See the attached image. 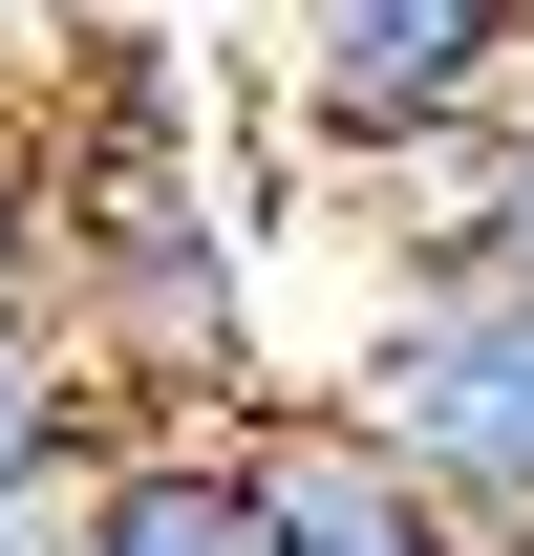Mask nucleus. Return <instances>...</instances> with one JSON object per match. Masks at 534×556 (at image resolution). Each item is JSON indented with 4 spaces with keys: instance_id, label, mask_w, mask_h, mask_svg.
<instances>
[{
    "instance_id": "obj_4",
    "label": "nucleus",
    "mask_w": 534,
    "mask_h": 556,
    "mask_svg": "<svg viewBox=\"0 0 534 556\" xmlns=\"http://www.w3.org/2000/svg\"><path fill=\"white\" fill-rule=\"evenodd\" d=\"M257 471H278V535L300 556H492L385 428H342V407H257Z\"/></svg>"
},
{
    "instance_id": "obj_1",
    "label": "nucleus",
    "mask_w": 534,
    "mask_h": 556,
    "mask_svg": "<svg viewBox=\"0 0 534 556\" xmlns=\"http://www.w3.org/2000/svg\"><path fill=\"white\" fill-rule=\"evenodd\" d=\"M257 65L342 172H449L534 129V0H278Z\"/></svg>"
},
{
    "instance_id": "obj_7",
    "label": "nucleus",
    "mask_w": 534,
    "mask_h": 556,
    "mask_svg": "<svg viewBox=\"0 0 534 556\" xmlns=\"http://www.w3.org/2000/svg\"><path fill=\"white\" fill-rule=\"evenodd\" d=\"M0 321H65V150L0 108Z\"/></svg>"
},
{
    "instance_id": "obj_5",
    "label": "nucleus",
    "mask_w": 534,
    "mask_h": 556,
    "mask_svg": "<svg viewBox=\"0 0 534 556\" xmlns=\"http://www.w3.org/2000/svg\"><path fill=\"white\" fill-rule=\"evenodd\" d=\"M107 450H129L107 428V364L65 321H0V556H65V514H86Z\"/></svg>"
},
{
    "instance_id": "obj_6",
    "label": "nucleus",
    "mask_w": 534,
    "mask_h": 556,
    "mask_svg": "<svg viewBox=\"0 0 534 556\" xmlns=\"http://www.w3.org/2000/svg\"><path fill=\"white\" fill-rule=\"evenodd\" d=\"M406 278H534V129L428 172V214H406Z\"/></svg>"
},
{
    "instance_id": "obj_2",
    "label": "nucleus",
    "mask_w": 534,
    "mask_h": 556,
    "mask_svg": "<svg viewBox=\"0 0 534 556\" xmlns=\"http://www.w3.org/2000/svg\"><path fill=\"white\" fill-rule=\"evenodd\" d=\"M342 428H385L492 556H534V278H385V321L321 386Z\"/></svg>"
},
{
    "instance_id": "obj_3",
    "label": "nucleus",
    "mask_w": 534,
    "mask_h": 556,
    "mask_svg": "<svg viewBox=\"0 0 534 556\" xmlns=\"http://www.w3.org/2000/svg\"><path fill=\"white\" fill-rule=\"evenodd\" d=\"M65 556H300V535H278V471H257V428H129V450L86 471Z\"/></svg>"
}]
</instances>
